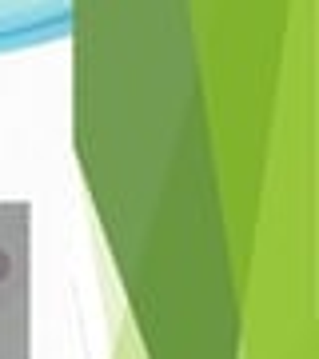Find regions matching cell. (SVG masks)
I'll return each mask as SVG.
<instances>
[{"label":"cell","mask_w":319,"mask_h":359,"mask_svg":"<svg viewBox=\"0 0 319 359\" xmlns=\"http://www.w3.org/2000/svg\"><path fill=\"white\" fill-rule=\"evenodd\" d=\"M8 271H13V259H8V252L0 248V283L8 280Z\"/></svg>","instance_id":"cell-1"}]
</instances>
